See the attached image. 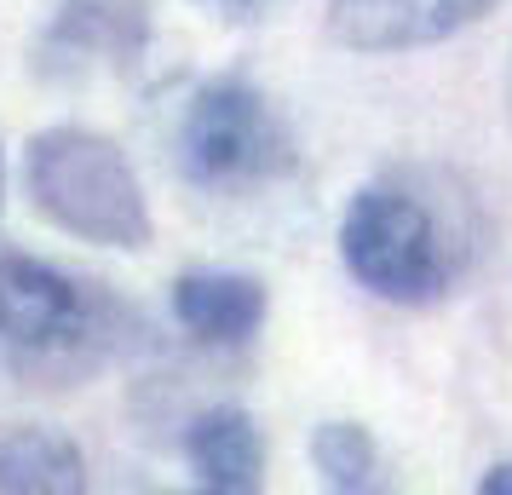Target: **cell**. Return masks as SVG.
<instances>
[{"instance_id":"6","label":"cell","mask_w":512,"mask_h":495,"mask_svg":"<svg viewBox=\"0 0 512 495\" xmlns=\"http://www.w3.org/2000/svg\"><path fill=\"white\" fill-rule=\"evenodd\" d=\"M150 47V0H64L47 29V64L93 70V64H133Z\"/></svg>"},{"instance_id":"4","label":"cell","mask_w":512,"mask_h":495,"mask_svg":"<svg viewBox=\"0 0 512 495\" xmlns=\"http://www.w3.org/2000/svg\"><path fill=\"white\" fill-rule=\"evenodd\" d=\"M179 167H185V179L208 190H248L288 173L294 150L259 87H248L242 75H213L185 104Z\"/></svg>"},{"instance_id":"11","label":"cell","mask_w":512,"mask_h":495,"mask_svg":"<svg viewBox=\"0 0 512 495\" xmlns=\"http://www.w3.org/2000/svg\"><path fill=\"white\" fill-rule=\"evenodd\" d=\"M190 6H202L213 24L225 29H254L265 18V0H190Z\"/></svg>"},{"instance_id":"8","label":"cell","mask_w":512,"mask_h":495,"mask_svg":"<svg viewBox=\"0 0 512 495\" xmlns=\"http://www.w3.org/2000/svg\"><path fill=\"white\" fill-rule=\"evenodd\" d=\"M185 461H190V478L213 495H254L265 484V438L259 426L219 403V409H202L185 432Z\"/></svg>"},{"instance_id":"10","label":"cell","mask_w":512,"mask_h":495,"mask_svg":"<svg viewBox=\"0 0 512 495\" xmlns=\"http://www.w3.org/2000/svg\"><path fill=\"white\" fill-rule=\"evenodd\" d=\"M311 467L328 490L340 495H363L380 484V449H374L369 426L357 421H323L311 432Z\"/></svg>"},{"instance_id":"7","label":"cell","mask_w":512,"mask_h":495,"mask_svg":"<svg viewBox=\"0 0 512 495\" xmlns=\"http://www.w3.org/2000/svg\"><path fill=\"white\" fill-rule=\"evenodd\" d=\"M265 283L248 271H185L173 283V317L196 346H248L265 329Z\"/></svg>"},{"instance_id":"12","label":"cell","mask_w":512,"mask_h":495,"mask_svg":"<svg viewBox=\"0 0 512 495\" xmlns=\"http://www.w3.org/2000/svg\"><path fill=\"white\" fill-rule=\"evenodd\" d=\"M478 495H512V461H495V467L478 478Z\"/></svg>"},{"instance_id":"5","label":"cell","mask_w":512,"mask_h":495,"mask_svg":"<svg viewBox=\"0 0 512 495\" xmlns=\"http://www.w3.org/2000/svg\"><path fill=\"white\" fill-rule=\"evenodd\" d=\"M495 12V0H334L328 41L346 52H415L438 47Z\"/></svg>"},{"instance_id":"2","label":"cell","mask_w":512,"mask_h":495,"mask_svg":"<svg viewBox=\"0 0 512 495\" xmlns=\"http://www.w3.org/2000/svg\"><path fill=\"white\" fill-rule=\"evenodd\" d=\"M340 260L374 300L432 306L466 265V236L415 185H363L340 219Z\"/></svg>"},{"instance_id":"3","label":"cell","mask_w":512,"mask_h":495,"mask_svg":"<svg viewBox=\"0 0 512 495\" xmlns=\"http://www.w3.org/2000/svg\"><path fill=\"white\" fill-rule=\"evenodd\" d=\"M24 190L35 213L52 219L58 231L116 248V254H139L156 236L150 202L133 162L93 127H47L35 133L24 150Z\"/></svg>"},{"instance_id":"9","label":"cell","mask_w":512,"mask_h":495,"mask_svg":"<svg viewBox=\"0 0 512 495\" xmlns=\"http://www.w3.org/2000/svg\"><path fill=\"white\" fill-rule=\"evenodd\" d=\"M0 490L6 495H81L87 455L52 426H6L0 432Z\"/></svg>"},{"instance_id":"1","label":"cell","mask_w":512,"mask_h":495,"mask_svg":"<svg viewBox=\"0 0 512 495\" xmlns=\"http://www.w3.org/2000/svg\"><path fill=\"white\" fill-rule=\"evenodd\" d=\"M133 317L104 283L35 254H0V340L29 386H75L110 363Z\"/></svg>"},{"instance_id":"14","label":"cell","mask_w":512,"mask_h":495,"mask_svg":"<svg viewBox=\"0 0 512 495\" xmlns=\"http://www.w3.org/2000/svg\"><path fill=\"white\" fill-rule=\"evenodd\" d=\"M0 202H6V167H0Z\"/></svg>"},{"instance_id":"13","label":"cell","mask_w":512,"mask_h":495,"mask_svg":"<svg viewBox=\"0 0 512 495\" xmlns=\"http://www.w3.org/2000/svg\"><path fill=\"white\" fill-rule=\"evenodd\" d=\"M507 127H512V52H507Z\"/></svg>"}]
</instances>
